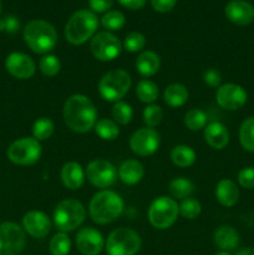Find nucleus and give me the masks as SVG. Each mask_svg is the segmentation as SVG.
<instances>
[{
    "instance_id": "obj_16",
    "label": "nucleus",
    "mask_w": 254,
    "mask_h": 255,
    "mask_svg": "<svg viewBox=\"0 0 254 255\" xmlns=\"http://www.w3.org/2000/svg\"><path fill=\"white\" fill-rule=\"evenodd\" d=\"M104 236L92 227L81 228L76 234V247L82 255H99L105 248Z\"/></svg>"
},
{
    "instance_id": "obj_48",
    "label": "nucleus",
    "mask_w": 254,
    "mask_h": 255,
    "mask_svg": "<svg viewBox=\"0 0 254 255\" xmlns=\"http://www.w3.org/2000/svg\"><path fill=\"white\" fill-rule=\"evenodd\" d=\"M214 255H232V254L229 253V252H224V251H221V252H218V253H217V254H214Z\"/></svg>"
},
{
    "instance_id": "obj_37",
    "label": "nucleus",
    "mask_w": 254,
    "mask_h": 255,
    "mask_svg": "<svg viewBox=\"0 0 254 255\" xmlns=\"http://www.w3.org/2000/svg\"><path fill=\"white\" fill-rule=\"evenodd\" d=\"M126 19H125V15L122 14L119 10H111V11H107L106 14L102 16L101 24L105 29H107L109 31H116V30H121L124 27Z\"/></svg>"
},
{
    "instance_id": "obj_12",
    "label": "nucleus",
    "mask_w": 254,
    "mask_h": 255,
    "mask_svg": "<svg viewBox=\"0 0 254 255\" xmlns=\"http://www.w3.org/2000/svg\"><path fill=\"white\" fill-rule=\"evenodd\" d=\"M85 174L87 181L100 189L110 188L119 178L116 167L110 161L102 158H96L90 162L85 169Z\"/></svg>"
},
{
    "instance_id": "obj_33",
    "label": "nucleus",
    "mask_w": 254,
    "mask_h": 255,
    "mask_svg": "<svg viewBox=\"0 0 254 255\" xmlns=\"http://www.w3.org/2000/svg\"><path fill=\"white\" fill-rule=\"evenodd\" d=\"M112 119L116 124L122 125V126H126L129 122L132 121V117H133V110H132L131 105L127 104L125 101H117L115 102L114 106L111 110Z\"/></svg>"
},
{
    "instance_id": "obj_45",
    "label": "nucleus",
    "mask_w": 254,
    "mask_h": 255,
    "mask_svg": "<svg viewBox=\"0 0 254 255\" xmlns=\"http://www.w3.org/2000/svg\"><path fill=\"white\" fill-rule=\"evenodd\" d=\"M4 24H5V31L10 32H16L19 30V20L14 16H9L5 17L4 19Z\"/></svg>"
},
{
    "instance_id": "obj_46",
    "label": "nucleus",
    "mask_w": 254,
    "mask_h": 255,
    "mask_svg": "<svg viewBox=\"0 0 254 255\" xmlns=\"http://www.w3.org/2000/svg\"><path fill=\"white\" fill-rule=\"evenodd\" d=\"M236 255H254V248H244L239 251Z\"/></svg>"
},
{
    "instance_id": "obj_19",
    "label": "nucleus",
    "mask_w": 254,
    "mask_h": 255,
    "mask_svg": "<svg viewBox=\"0 0 254 255\" xmlns=\"http://www.w3.org/2000/svg\"><path fill=\"white\" fill-rule=\"evenodd\" d=\"M204 141L207 142L211 148L213 149H221L226 148L227 144L229 143V131L222 122L214 121L207 125L204 127Z\"/></svg>"
},
{
    "instance_id": "obj_42",
    "label": "nucleus",
    "mask_w": 254,
    "mask_h": 255,
    "mask_svg": "<svg viewBox=\"0 0 254 255\" xmlns=\"http://www.w3.org/2000/svg\"><path fill=\"white\" fill-rule=\"evenodd\" d=\"M177 0H151V5L156 11L168 12L176 6Z\"/></svg>"
},
{
    "instance_id": "obj_25",
    "label": "nucleus",
    "mask_w": 254,
    "mask_h": 255,
    "mask_svg": "<svg viewBox=\"0 0 254 255\" xmlns=\"http://www.w3.org/2000/svg\"><path fill=\"white\" fill-rule=\"evenodd\" d=\"M189 99V92L184 85L174 82V84L168 85L163 91V101L169 107H181L188 101Z\"/></svg>"
},
{
    "instance_id": "obj_18",
    "label": "nucleus",
    "mask_w": 254,
    "mask_h": 255,
    "mask_svg": "<svg viewBox=\"0 0 254 255\" xmlns=\"http://www.w3.org/2000/svg\"><path fill=\"white\" fill-rule=\"evenodd\" d=\"M227 19L239 26H247L254 20V6L246 0H232L224 9Z\"/></svg>"
},
{
    "instance_id": "obj_41",
    "label": "nucleus",
    "mask_w": 254,
    "mask_h": 255,
    "mask_svg": "<svg viewBox=\"0 0 254 255\" xmlns=\"http://www.w3.org/2000/svg\"><path fill=\"white\" fill-rule=\"evenodd\" d=\"M203 81L204 84L208 85L209 87H219L221 86V82H222V75L221 72L218 71L217 69H207L206 71L203 72Z\"/></svg>"
},
{
    "instance_id": "obj_17",
    "label": "nucleus",
    "mask_w": 254,
    "mask_h": 255,
    "mask_svg": "<svg viewBox=\"0 0 254 255\" xmlns=\"http://www.w3.org/2000/svg\"><path fill=\"white\" fill-rule=\"evenodd\" d=\"M51 221L41 211H30L22 217V229L32 238H45L51 231Z\"/></svg>"
},
{
    "instance_id": "obj_39",
    "label": "nucleus",
    "mask_w": 254,
    "mask_h": 255,
    "mask_svg": "<svg viewBox=\"0 0 254 255\" xmlns=\"http://www.w3.org/2000/svg\"><path fill=\"white\" fill-rule=\"evenodd\" d=\"M146 46V37L138 31L129 32L124 41V47L128 52H139Z\"/></svg>"
},
{
    "instance_id": "obj_32",
    "label": "nucleus",
    "mask_w": 254,
    "mask_h": 255,
    "mask_svg": "<svg viewBox=\"0 0 254 255\" xmlns=\"http://www.w3.org/2000/svg\"><path fill=\"white\" fill-rule=\"evenodd\" d=\"M207 121L208 119L203 110L192 109L184 115V126L191 131L197 132L204 129V127L207 126Z\"/></svg>"
},
{
    "instance_id": "obj_20",
    "label": "nucleus",
    "mask_w": 254,
    "mask_h": 255,
    "mask_svg": "<svg viewBox=\"0 0 254 255\" xmlns=\"http://www.w3.org/2000/svg\"><path fill=\"white\" fill-rule=\"evenodd\" d=\"M60 176H61V181L64 186L66 188L71 189V191H76V189L81 188L85 183V179H86L85 169L82 168L81 164L75 161L66 162L62 166Z\"/></svg>"
},
{
    "instance_id": "obj_2",
    "label": "nucleus",
    "mask_w": 254,
    "mask_h": 255,
    "mask_svg": "<svg viewBox=\"0 0 254 255\" xmlns=\"http://www.w3.org/2000/svg\"><path fill=\"white\" fill-rule=\"evenodd\" d=\"M125 209L122 197L111 189H101L94 194L89 204V214L92 222L100 226L110 224L120 218Z\"/></svg>"
},
{
    "instance_id": "obj_6",
    "label": "nucleus",
    "mask_w": 254,
    "mask_h": 255,
    "mask_svg": "<svg viewBox=\"0 0 254 255\" xmlns=\"http://www.w3.org/2000/svg\"><path fill=\"white\" fill-rule=\"evenodd\" d=\"M132 85L129 74L125 70L115 69L106 72L99 81V94L105 101L117 102L121 101Z\"/></svg>"
},
{
    "instance_id": "obj_5",
    "label": "nucleus",
    "mask_w": 254,
    "mask_h": 255,
    "mask_svg": "<svg viewBox=\"0 0 254 255\" xmlns=\"http://www.w3.org/2000/svg\"><path fill=\"white\" fill-rule=\"evenodd\" d=\"M86 218V209L77 199H62L56 204L52 221L62 233H69L79 228Z\"/></svg>"
},
{
    "instance_id": "obj_29",
    "label": "nucleus",
    "mask_w": 254,
    "mask_h": 255,
    "mask_svg": "<svg viewBox=\"0 0 254 255\" xmlns=\"http://www.w3.org/2000/svg\"><path fill=\"white\" fill-rule=\"evenodd\" d=\"M95 132L104 141H115L120 134V127L114 120L100 119L95 125Z\"/></svg>"
},
{
    "instance_id": "obj_23",
    "label": "nucleus",
    "mask_w": 254,
    "mask_h": 255,
    "mask_svg": "<svg viewBox=\"0 0 254 255\" xmlns=\"http://www.w3.org/2000/svg\"><path fill=\"white\" fill-rule=\"evenodd\" d=\"M213 241L221 251L231 252L239 246V234L233 227L221 226L214 231Z\"/></svg>"
},
{
    "instance_id": "obj_28",
    "label": "nucleus",
    "mask_w": 254,
    "mask_h": 255,
    "mask_svg": "<svg viewBox=\"0 0 254 255\" xmlns=\"http://www.w3.org/2000/svg\"><path fill=\"white\" fill-rule=\"evenodd\" d=\"M168 191L171 196L173 197V199L183 201V199L189 198L192 196V193L194 192V184L188 178L179 177V178H174L173 181H171Z\"/></svg>"
},
{
    "instance_id": "obj_11",
    "label": "nucleus",
    "mask_w": 254,
    "mask_h": 255,
    "mask_svg": "<svg viewBox=\"0 0 254 255\" xmlns=\"http://www.w3.org/2000/svg\"><path fill=\"white\" fill-rule=\"evenodd\" d=\"M90 50L96 60L101 62H110L117 59L122 50V44L117 36L110 31H101L95 34L90 42Z\"/></svg>"
},
{
    "instance_id": "obj_38",
    "label": "nucleus",
    "mask_w": 254,
    "mask_h": 255,
    "mask_svg": "<svg viewBox=\"0 0 254 255\" xmlns=\"http://www.w3.org/2000/svg\"><path fill=\"white\" fill-rule=\"evenodd\" d=\"M162 119H163V111L158 105L151 104L143 110V122L147 127L154 128L161 124Z\"/></svg>"
},
{
    "instance_id": "obj_30",
    "label": "nucleus",
    "mask_w": 254,
    "mask_h": 255,
    "mask_svg": "<svg viewBox=\"0 0 254 255\" xmlns=\"http://www.w3.org/2000/svg\"><path fill=\"white\" fill-rule=\"evenodd\" d=\"M239 142L248 152H254V116L248 117L239 127Z\"/></svg>"
},
{
    "instance_id": "obj_34",
    "label": "nucleus",
    "mask_w": 254,
    "mask_h": 255,
    "mask_svg": "<svg viewBox=\"0 0 254 255\" xmlns=\"http://www.w3.org/2000/svg\"><path fill=\"white\" fill-rule=\"evenodd\" d=\"M51 255H69L71 251V241L66 233H56L51 238L49 244Z\"/></svg>"
},
{
    "instance_id": "obj_47",
    "label": "nucleus",
    "mask_w": 254,
    "mask_h": 255,
    "mask_svg": "<svg viewBox=\"0 0 254 255\" xmlns=\"http://www.w3.org/2000/svg\"><path fill=\"white\" fill-rule=\"evenodd\" d=\"M5 31V24H4V19H0V32Z\"/></svg>"
},
{
    "instance_id": "obj_21",
    "label": "nucleus",
    "mask_w": 254,
    "mask_h": 255,
    "mask_svg": "<svg viewBox=\"0 0 254 255\" xmlns=\"http://www.w3.org/2000/svg\"><path fill=\"white\" fill-rule=\"evenodd\" d=\"M119 178L127 186H134L139 183L144 176L143 164L137 159H126L117 169Z\"/></svg>"
},
{
    "instance_id": "obj_1",
    "label": "nucleus",
    "mask_w": 254,
    "mask_h": 255,
    "mask_svg": "<svg viewBox=\"0 0 254 255\" xmlns=\"http://www.w3.org/2000/svg\"><path fill=\"white\" fill-rule=\"evenodd\" d=\"M65 125L76 133H87L95 128L97 110L91 99L82 94H74L65 101L62 109Z\"/></svg>"
},
{
    "instance_id": "obj_3",
    "label": "nucleus",
    "mask_w": 254,
    "mask_h": 255,
    "mask_svg": "<svg viewBox=\"0 0 254 255\" xmlns=\"http://www.w3.org/2000/svg\"><path fill=\"white\" fill-rule=\"evenodd\" d=\"M57 31L54 25L45 20L36 19L27 22L24 29V40L32 52L39 55L49 54L57 44Z\"/></svg>"
},
{
    "instance_id": "obj_4",
    "label": "nucleus",
    "mask_w": 254,
    "mask_h": 255,
    "mask_svg": "<svg viewBox=\"0 0 254 255\" xmlns=\"http://www.w3.org/2000/svg\"><path fill=\"white\" fill-rule=\"evenodd\" d=\"M99 19L91 10L82 9L74 12L65 26V39L71 45H82L95 36Z\"/></svg>"
},
{
    "instance_id": "obj_40",
    "label": "nucleus",
    "mask_w": 254,
    "mask_h": 255,
    "mask_svg": "<svg viewBox=\"0 0 254 255\" xmlns=\"http://www.w3.org/2000/svg\"><path fill=\"white\" fill-rule=\"evenodd\" d=\"M238 183L246 189L254 188V167H246L239 172Z\"/></svg>"
},
{
    "instance_id": "obj_13",
    "label": "nucleus",
    "mask_w": 254,
    "mask_h": 255,
    "mask_svg": "<svg viewBox=\"0 0 254 255\" xmlns=\"http://www.w3.org/2000/svg\"><path fill=\"white\" fill-rule=\"evenodd\" d=\"M161 137L154 128L142 127L134 131L129 138V148L134 154L141 157L152 156L159 148Z\"/></svg>"
},
{
    "instance_id": "obj_14",
    "label": "nucleus",
    "mask_w": 254,
    "mask_h": 255,
    "mask_svg": "<svg viewBox=\"0 0 254 255\" xmlns=\"http://www.w3.org/2000/svg\"><path fill=\"white\" fill-rule=\"evenodd\" d=\"M216 100L219 107L228 111H236L247 104L248 95L242 86L237 84H224L217 89Z\"/></svg>"
},
{
    "instance_id": "obj_10",
    "label": "nucleus",
    "mask_w": 254,
    "mask_h": 255,
    "mask_svg": "<svg viewBox=\"0 0 254 255\" xmlns=\"http://www.w3.org/2000/svg\"><path fill=\"white\" fill-rule=\"evenodd\" d=\"M26 246V234L14 222L0 224V255H19Z\"/></svg>"
},
{
    "instance_id": "obj_15",
    "label": "nucleus",
    "mask_w": 254,
    "mask_h": 255,
    "mask_svg": "<svg viewBox=\"0 0 254 255\" xmlns=\"http://www.w3.org/2000/svg\"><path fill=\"white\" fill-rule=\"evenodd\" d=\"M5 69L15 79L29 80L36 72V64L29 55L16 51L6 56Z\"/></svg>"
},
{
    "instance_id": "obj_9",
    "label": "nucleus",
    "mask_w": 254,
    "mask_h": 255,
    "mask_svg": "<svg viewBox=\"0 0 254 255\" xmlns=\"http://www.w3.org/2000/svg\"><path fill=\"white\" fill-rule=\"evenodd\" d=\"M42 153L41 143L34 137H22L9 146L6 156L16 166H31L36 163Z\"/></svg>"
},
{
    "instance_id": "obj_49",
    "label": "nucleus",
    "mask_w": 254,
    "mask_h": 255,
    "mask_svg": "<svg viewBox=\"0 0 254 255\" xmlns=\"http://www.w3.org/2000/svg\"><path fill=\"white\" fill-rule=\"evenodd\" d=\"M0 12H1V1H0Z\"/></svg>"
},
{
    "instance_id": "obj_44",
    "label": "nucleus",
    "mask_w": 254,
    "mask_h": 255,
    "mask_svg": "<svg viewBox=\"0 0 254 255\" xmlns=\"http://www.w3.org/2000/svg\"><path fill=\"white\" fill-rule=\"evenodd\" d=\"M122 6L127 7L129 10H138L144 6L146 0H117Z\"/></svg>"
},
{
    "instance_id": "obj_8",
    "label": "nucleus",
    "mask_w": 254,
    "mask_h": 255,
    "mask_svg": "<svg viewBox=\"0 0 254 255\" xmlns=\"http://www.w3.org/2000/svg\"><path fill=\"white\" fill-rule=\"evenodd\" d=\"M179 214V206L176 199L167 196L157 197L149 204L147 217L153 228L164 231L176 223Z\"/></svg>"
},
{
    "instance_id": "obj_31",
    "label": "nucleus",
    "mask_w": 254,
    "mask_h": 255,
    "mask_svg": "<svg viewBox=\"0 0 254 255\" xmlns=\"http://www.w3.org/2000/svg\"><path fill=\"white\" fill-rule=\"evenodd\" d=\"M55 125L49 117H40L32 125V137L39 142L46 141L54 134Z\"/></svg>"
},
{
    "instance_id": "obj_22",
    "label": "nucleus",
    "mask_w": 254,
    "mask_h": 255,
    "mask_svg": "<svg viewBox=\"0 0 254 255\" xmlns=\"http://www.w3.org/2000/svg\"><path fill=\"white\" fill-rule=\"evenodd\" d=\"M134 66L139 75H142L143 77H151L156 75L161 69V57L154 51L146 50L137 56Z\"/></svg>"
},
{
    "instance_id": "obj_24",
    "label": "nucleus",
    "mask_w": 254,
    "mask_h": 255,
    "mask_svg": "<svg viewBox=\"0 0 254 255\" xmlns=\"http://www.w3.org/2000/svg\"><path fill=\"white\" fill-rule=\"evenodd\" d=\"M216 198L223 207L231 208L239 199V189L231 179H221L216 186Z\"/></svg>"
},
{
    "instance_id": "obj_35",
    "label": "nucleus",
    "mask_w": 254,
    "mask_h": 255,
    "mask_svg": "<svg viewBox=\"0 0 254 255\" xmlns=\"http://www.w3.org/2000/svg\"><path fill=\"white\" fill-rule=\"evenodd\" d=\"M39 70L42 75L47 77H54L61 70V62L59 57L52 54H46L40 59L39 61Z\"/></svg>"
},
{
    "instance_id": "obj_26",
    "label": "nucleus",
    "mask_w": 254,
    "mask_h": 255,
    "mask_svg": "<svg viewBox=\"0 0 254 255\" xmlns=\"http://www.w3.org/2000/svg\"><path fill=\"white\" fill-rule=\"evenodd\" d=\"M197 159V154L192 147L187 144H178L174 146L171 151V161L174 166L179 168H187L194 164Z\"/></svg>"
},
{
    "instance_id": "obj_43",
    "label": "nucleus",
    "mask_w": 254,
    "mask_h": 255,
    "mask_svg": "<svg viewBox=\"0 0 254 255\" xmlns=\"http://www.w3.org/2000/svg\"><path fill=\"white\" fill-rule=\"evenodd\" d=\"M89 4L94 12H107L114 4V0H89Z\"/></svg>"
},
{
    "instance_id": "obj_36",
    "label": "nucleus",
    "mask_w": 254,
    "mask_h": 255,
    "mask_svg": "<svg viewBox=\"0 0 254 255\" xmlns=\"http://www.w3.org/2000/svg\"><path fill=\"white\" fill-rule=\"evenodd\" d=\"M201 212V203H199V201H197L196 198H192V197L183 199V201L181 202V204H179V214H181L184 219H188V221H193V219L198 218Z\"/></svg>"
},
{
    "instance_id": "obj_7",
    "label": "nucleus",
    "mask_w": 254,
    "mask_h": 255,
    "mask_svg": "<svg viewBox=\"0 0 254 255\" xmlns=\"http://www.w3.org/2000/svg\"><path fill=\"white\" fill-rule=\"evenodd\" d=\"M142 247V239L136 231L121 227L107 237L105 243L107 255H136Z\"/></svg>"
},
{
    "instance_id": "obj_27",
    "label": "nucleus",
    "mask_w": 254,
    "mask_h": 255,
    "mask_svg": "<svg viewBox=\"0 0 254 255\" xmlns=\"http://www.w3.org/2000/svg\"><path fill=\"white\" fill-rule=\"evenodd\" d=\"M159 90L156 82L149 79L139 80L136 86V95L138 100L144 104H153L158 99Z\"/></svg>"
}]
</instances>
